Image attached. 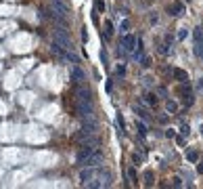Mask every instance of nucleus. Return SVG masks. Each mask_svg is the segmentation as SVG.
<instances>
[{"instance_id":"f8f14e48","label":"nucleus","mask_w":203,"mask_h":189,"mask_svg":"<svg viewBox=\"0 0 203 189\" xmlns=\"http://www.w3.org/2000/svg\"><path fill=\"white\" fill-rule=\"evenodd\" d=\"M166 111L167 114H176V111H178V105H176L174 101H166Z\"/></svg>"},{"instance_id":"4be33fe9","label":"nucleus","mask_w":203,"mask_h":189,"mask_svg":"<svg viewBox=\"0 0 203 189\" xmlns=\"http://www.w3.org/2000/svg\"><path fill=\"white\" fill-rule=\"evenodd\" d=\"M105 27H107V34H105V36L109 38V36L113 34V25H111V21H105Z\"/></svg>"},{"instance_id":"2eb2a0df","label":"nucleus","mask_w":203,"mask_h":189,"mask_svg":"<svg viewBox=\"0 0 203 189\" xmlns=\"http://www.w3.org/2000/svg\"><path fill=\"white\" fill-rule=\"evenodd\" d=\"M140 65H143L144 70H147V67H151V57H149V55H144L143 59H140Z\"/></svg>"},{"instance_id":"f3484780","label":"nucleus","mask_w":203,"mask_h":189,"mask_svg":"<svg viewBox=\"0 0 203 189\" xmlns=\"http://www.w3.org/2000/svg\"><path fill=\"white\" fill-rule=\"evenodd\" d=\"M128 27H130V21H128V19H124L121 25H120V32H121V34H126V32H128Z\"/></svg>"},{"instance_id":"c756f323","label":"nucleus","mask_w":203,"mask_h":189,"mask_svg":"<svg viewBox=\"0 0 203 189\" xmlns=\"http://www.w3.org/2000/svg\"><path fill=\"white\" fill-rule=\"evenodd\" d=\"M197 93H203V78L197 82Z\"/></svg>"},{"instance_id":"6ab92c4d","label":"nucleus","mask_w":203,"mask_h":189,"mask_svg":"<svg viewBox=\"0 0 203 189\" xmlns=\"http://www.w3.org/2000/svg\"><path fill=\"white\" fill-rule=\"evenodd\" d=\"M96 11L105 13V0H96Z\"/></svg>"},{"instance_id":"6e6552de","label":"nucleus","mask_w":203,"mask_h":189,"mask_svg":"<svg viewBox=\"0 0 203 189\" xmlns=\"http://www.w3.org/2000/svg\"><path fill=\"white\" fill-rule=\"evenodd\" d=\"M170 15H174V17H182V15H184V4H182V2H174V4L170 6Z\"/></svg>"},{"instance_id":"20e7f679","label":"nucleus","mask_w":203,"mask_h":189,"mask_svg":"<svg viewBox=\"0 0 203 189\" xmlns=\"http://www.w3.org/2000/svg\"><path fill=\"white\" fill-rule=\"evenodd\" d=\"M136 44H138V40H136L132 34H126V36H124V40H121V46H124V50H126V53L134 50V46H136Z\"/></svg>"},{"instance_id":"1a4fd4ad","label":"nucleus","mask_w":203,"mask_h":189,"mask_svg":"<svg viewBox=\"0 0 203 189\" xmlns=\"http://www.w3.org/2000/svg\"><path fill=\"white\" fill-rule=\"evenodd\" d=\"M172 76H174L178 82H186V80H189V74H186L184 70H178V67H174V70H172Z\"/></svg>"},{"instance_id":"dca6fc26","label":"nucleus","mask_w":203,"mask_h":189,"mask_svg":"<svg viewBox=\"0 0 203 189\" xmlns=\"http://www.w3.org/2000/svg\"><path fill=\"white\" fill-rule=\"evenodd\" d=\"M144 181H147V185H153V172L151 170H144Z\"/></svg>"},{"instance_id":"473e14b6","label":"nucleus","mask_w":203,"mask_h":189,"mask_svg":"<svg viewBox=\"0 0 203 189\" xmlns=\"http://www.w3.org/2000/svg\"><path fill=\"white\" fill-rule=\"evenodd\" d=\"M180 130H182V135H184V137L189 135V126H186V124H184V126H182V128H180Z\"/></svg>"},{"instance_id":"423d86ee","label":"nucleus","mask_w":203,"mask_h":189,"mask_svg":"<svg viewBox=\"0 0 203 189\" xmlns=\"http://www.w3.org/2000/svg\"><path fill=\"white\" fill-rule=\"evenodd\" d=\"M75 97H78V101H84V103H90L92 101V93L88 88H82V86L75 90Z\"/></svg>"},{"instance_id":"7ed1b4c3","label":"nucleus","mask_w":203,"mask_h":189,"mask_svg":"<svg viewBox=\"0 0 203 189\" xmlns=\"http://www.w3.org/2000/svg\"><path fill=\"white\" fill-rule=\"evenodd\" d=\"M101 162H103V151H101V149H94L92 154L88 155V160H86L84 164L86 166H98Z\"/></svg>"},{"instance_id":"9b49d317","label":"nucleus","mask_w":203,"mask_h":189,"mask_svg":"<svg viewBox=\"0 0 203 189\" xmlns=\"http://www.w3.org/2000/svg\"><path fill=\"white\" fill-rule=\"evenodd\" d=\"M144 101H147V105H151V107L157 105V97L153 93H147V95H144Z\"/></svg>"},{"instance_id":"2f4dec72","label":"nucleus","mask_w":203,"mask_h":189,"mask_svg":"<svg viewBox=\"0 0 203 189\" xmlns=\"http://www.w3.org/2000/svg\"><path fill=\"white\" fill-rule=\"evenodd\" d=\"M132 162H134V164H138V162H140V155L134 154V155H132Z\"/></svg>"},{"instance_id":"aec40b11","label":"nucleus","mask_w":203,"mask_h":189,"mask_svg":"<svg viewBox=\"0 0 203 189\" xmlns=\"http://www.w3.org/2000/svg\"><path fill=\"white\" fill-rule=\"evenodd\" d=\"M128 177H130L132 181H136V168H134V166H130V168H128Z\"/></svg>"},{"instance_id":"39448f33","label":"nucleus","mask_w":203,"mask_h":189,"mask_svg":"<svg viewBox=\"0 0 203 189\" xmlns=\"http://www.w3.org/2000/svg\"><path fill=\"white\" fill-rule=\"evenodd\" d=\"M101 170H96L94 166H88V168H84L82 172H80V181L82 183H86V181H90V179H94L96 175H98Z\"/></svg>"},{"instance_id":"393cba45","label":"nucleus","mask_w":203,"mask_h":189,"mask_svg":"<svg viewBox=\"0 0 203 189\" xmlns=\"http://www.w3.org/2000/svg\"><path fill=\"white\" fill-rule=\"evenodd\" d=\"M166 137H167V139H176V132H174L172 128H167L166 130Z\"/></svg>"},{"instance_id":"a211bd4d","label":"nucleus","mask_w":203,"mask_h":189,"mask_svg":"<svg viewBox=\"0 0 203 189\" xmlns=\"http://www.w3.org/2000/svg\"><path fill=\"white\" fill-rule=\"evenodd\" d=\"M115 76H117V78H124V76H126V65H120V67L115 70Z\"/></svg>"},{"instance_id":"c85d7f7f","label":"nucleus","mask_w":203,"mask_h":189,"mask_svg":"<svg viewBox=\"0 0 203 189\" xmlns=\"http://www.w3.org/2000/svg\"><path fill=\"white\" fill-rule=\"evenodd\" d=\"M186 38V30H180L178 32V40H184Z\"/></svg>"},{"instance_id":"f03ea898","label":"nucleus","mask_w":203,"mask_h":189,"mask_svg":"<svg viewBox=\"0 0 203 189\" xmlns=\"http://www.w3.org/2000/svg\"><path fill=\"white\" fill-rule=\"evenodd\" d=\"M55 42H59V44H61L63 48H69V50L73 48V44H71V38H69V34H67V30H65L63 25L55 30Z\"/></svg>"},{"instance_id":"cd10ccee","label":"nucleus","mask_w":203,"mask_h":189,"mask_svg":"<svg viewBox=\"0 0 203 189\" xmlns=\"http://www.w3.org/2000/svg\"><path fill=\"white\" fill-rule=\"evenodd\" d=\"M176 143L178 145H184V135H176Z\"/></svg>"},{"instance_id":"412c9836","label":"nucleus","mask_w":203,"mask_h":189,"mask_svg":"<svg viewBox=\"0 0 203 189\" xmlns=\"http://www.w3.org/2000/svg\"><path fill=\"white\" fill-rule=\"evenodd\" d=\"M159 53H161V55H170V44H161V46H159Z\"/></svg>"},{"instance_id":"5701e85b","label":"nucleus","mask_w":203,"mask_h":189,"mask_svg":"<svg viewBox=\"0 0 203 189\" xmlns=\"http://www.w3.org/2000/svg\"><path fill=\"white\" fill-rule=\"evenodd\" d=\"M172 185H174V187H182V179L174 177V179H172Z\"/></svg>"},{"instance_id":"ddd939ff","label":"nucleus","mask_w":203,"mask_h":189,"mask_svg":"<svg viewBox=\"0 0 203 189\" xmlns=\"http://www.w3.org/2000/svg\"><path fill=\"white\" fill-rule=\"evenodd\" d=\"M136 130H138L140 137H147V126H144L143 122H136Z\"/></svg>"},{"instance_id":"b1692460","label":"nucleus","mask_w":203,"mask_h":189,"mask_svg":"<svg viewBox=\"0 0 203 189\" xmlns=\"http://www.w3.org/2000/svg\"><path fill=\"white\" fill-rule=\"evenodd\" d=\"M134 114H136V116H140V118H147L144 109H140V107H134Z\"/></svg>"},{"instance_id":"f257e3e1","label":"nucleus","mask_w":203,"mask_h":189,"mask_svg":"<svg viewBox=\"0 0 203 189\" xmlns=\"http://www.w3.org/2000/svg\"><path fill=\"white\" fill-rule=\"evenodd\" d=\"M75 109H78V114H80V118H82V120H86V122H96V118H94V109L90 107V103L78 101V103H75Z\"/></svg>"},{"instance_id":"4468645a","label":"nucleus","mask_w":203,"mask_h":189,"mask_svg":"<svg viewBox=\"0 0 203 189\" xmlns=\"http://www.w3.org/2000/svg\"><path fill=\"white\" fill-rule=\"evenodd\" d=\"M195 42H203V30L195 27Z\"/></svg>"},{"instance_id":"9d476101","label":"nucleus","mask_w":203,"mask_h":189,"mask_svg":"<svg viewBox=\"0 0 203 189\" xmlns=\"http://www.w3.org/2000/svg\"><path fill=\"white\" fill-rule=\"evenodd\" d=\"M186 160H189L191 164H197V162H199V151H195V149H189V151H186Z\"/></svg>"},{"instance_id":"0eeeda50","label":"nucleus","mask_w":203,"mask_h":189,"mask_svg":"<svg viewBox=\"0 0 203 189\" xmlns=\"http://www.w3.org/2000/svg\"><path fill=\"white\" fill-rule=\"evenodd\" d=\"M71 76H73L75 82H84V80H86V74L82 71V67H80L78 63H73V65H71Z\"/></svg>"},{"instance_id":"a878e982","label":"nucleus","mask_w":203,"mask_h":189,"mask_svg":"<svg viewBox=\"0 0 203 189\" xmlns=\"http://www.w3.org/2000/svg\"><path fill=\"white\" fill-rule=\"evenodd\" d=\"M117 126L121 128V135H124V118H121V114L117 116Z\"/></svg>"},{"instance_id":"bb28decb","label":"nucleus","mask_w":203,"mask_h":189,"mask_svg":"<svg viewBox=\"0 0 203 189\" xmlns=\"http://www.w3.org/2000/svg\"><path fill=\"white\" fill-rule=\"evenodd\" d=\"M166 44H174V36L172 34H166Z\"/></svg>"},{"instance_id":"7c9ffc66","label":"nucleus","mask_w":203,"mask_h":189,"mask_svg":"<svg viewBox=\"0 0 203 189\" xmlns=\"http://www.w3.org/2000/svg\"><path fill=\"white\" fill-rule=\"evenodd\" d=\"M197 164H199V166H197V172H199V175H203V162H197Z\"/></svg>"}]
</instances>
